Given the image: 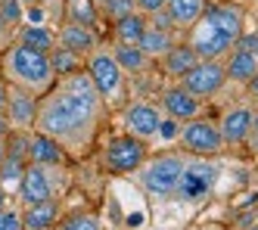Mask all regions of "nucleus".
<instances>
[{
	"instance_id": "nucleus-1",
	"label": "nucleus",
	"mask_w": 258,
	"mask_h": 230,
	"mask_svg": "<svg viewBox=\"0 0 258 230\" xmlns=\"http://www.w3.org/2000/svg\"><path fill=\"white\" fill-rule=\"evenodd\" d=\"M103 100L97 93H72L66 87H50L47 97L38 103V122H34V131L47 134V137L59 140L69 149L84 152L97 137L100 128V115H103Z\"/></svg>"
},
{
	"instance_id": "nucleus-2",
	"label": "nucleus",
	"mask_w": 258,
	"mask_h": 230,
	"mask_svg": "<svg viewBox=\"0 0 258 230\" xmlns=\"http://www.w3.org/2000/svg\"><path fill=\"white\" fill-rule=\"evenodd\" d=\"M243 10L236 4H215L206 7L202 16L196 19L193 34H190V47L196 50L199 60H221L227 56L236 44V37L243 34Z\"/></svg>"
},
{
	"instance_id": "nucleus-3",
	"label": "nucleus",
	"mask_w": 258,
	"mask_h": 230,
	"mask_svg": "<svg viewBox=\"0 0 258 230\" xmlns=\"http://www.w3.org/2000/svg\"><path fill=\"white\" fill-rule=\"evenodd\" d=\"M4 75L13 87H25L31 93H47L53 87V81H56L47 53H38L22 44H13L4 53Z\"/></svg>"
},
{
	"instance_id": "nucleus-4",
	"label": "nucleus",
	"mask_w": 258,
	"mask_h": 230,
	"mask_svg": "<svg viewBox=\"0 0 258 230\" xmlns=\"http://www.w3.org/2000/svg\"><path fill=\"white\" fill-rule=\"evenodd\" d=\"M84 72L90 75V81H94V87H97L103 103H109V106L124 103V97H127L124 78H127V75L118 69V63L112 60V53H109V50H94V53H90Z\"/></svg>"
},
{
	"instance_id": "nucleus-5",
	"label": "nucleus",
	"mask_w": 258,
	"mask_h": 230,
	"mask_svg": "<svg viewBox=\"0 0 258 230\" xmlns=\"http://www.w3.org/2000/svg\"><path fill=\"white\" fill-rule=\"evenodd\" d=\"M183 165L187 159L180 152H165V156H156L150 165H146L137 181L140 187L146 190L150 196H159V199H168L177 193V184H180V175H183Z\"/></svg>"
},
{
	"instance_id": "nucleus-6",
	"label": "nucleus",
	"mask_w": 258,
	"mask_h": 230,
	"mask_svg": "<svg viewBox=\"0 0 258 230\" xmlns=\"http://www.w3.org/2000/svg\"><path fill=\"white\" fill-rule=\"evenodd\" d=\"M62 175L56 171V165H38V162H28L25 165V175L19 181V199L25 205H34V202H47V199H56L62 193Z\"/></svg>"
},
{
	"instance_id": "nucleus-7",
	"label": "nucleus",
	"mask_w": 258,
	"mask_h": 230,
	"mask_svg": "<svg viewBox=\"0 0 258 230\" xmlns=\"http://www.w3.org/2000/svg\"><path fill=\"white\" fill-rule=\"evenodd\" d=\"M143 162H146V143L140 137H134V134L109 140V146L103 152V168L109 175H131Z\"/></svg>"
},
{
	"instance_id": "nucleus-8",
	"label": "nucleus",
	"mask_w": 258,
	"mask_h": 230,
	"mask_svg": "<svg viewBox=\"0 0 258 230\" xmlns=\"http://www.w3.org/2000/svg\"><path fill=\"white\" fill-rule=\"evenodd\" d=\"M177 137H180L183 149L193 152V156H199V159H212V156H218V152L227 146L224 137H221V131H218V125L206 122V119H190L180 128Z\"/></svg>"
},
{
	"instance_id": "nucleus-9",
	"label": "nucleus",
	"mask_w": 258,
	"mask_h": 230,
	"mask_svg": "<svg viewBox=\"0 0 258 230\" xmlns=\"http://www.w3.org/2000/svg\"><path fill=\"white\" fill-rule=\"evenodd\" d=\"M180 84L187 87L196 100H209V97H215V93L227 84L224 63H221V60H199V63L180 78Z\"/></svg>"
},
{
	"instance_id": "nucleus-10",
	"label": "nucleus",
	"mask_w": 258,
	"mask_h": 230,
	"mask_svg": "<svg viewBox=\"0 0 258 230\" xmlns=\"http://www.w3.org/2000/svg\"><path fill=\"white\" fill-rule=\"evenodd\" d=\"M215 181H218V165L215 162H206V159L187 162V165H183V175H180V184H177V193L174 196L187 199V202H199V199H206L215 190Z\"/></svg>"
},
{
	"instance_id": "nucleus-11",
	"label": "nucleus",
	"mask_w": 258,
	"mask_h": 230,
	"mask_svg": "<svg viewBox=\"0 0 258 230\" xmlns=\"http://www.w3.org/2000/svg\"><path fill=\"white\" fill-rule=\"evenodd\" d=\"M7 119L16 131H34L38 122V93L25 87H13L7 93Z\"/></svg>"
},
{
	"instance_id": "nucleus-12",
	"label": "nucleus",
	"mask_w": 258,
	"mask_h": 230,
	"mask_svg": "<svg viewBox=\"0 0 258 230\" xmlns=\"http://www.w3.org/2000/svg\"><path fill=\"white\" fill-rule=\"evenodd\" d=\"M159 125H162V112L153 103H131L124 109V128L140 140L159 137Z\"/></svg>"
},
{
	"instance_id": "nucleus-13",
	"label": "nucleus",
	"mask_w": 258,
	"mask_h": 230,
	"mask_svg": "<svg viewBox=\"0 0 258 230\" xmlns=\"http://www.w3.org/2000/svg\"><path fill=\"white\" fill-rule=\"evenodd\" d=\"M162 109L168 112V119L190 122V119H196V115H199L202 100H196L183 84H174V87H165L162 90Z\"/></svg>"
},
{
	"instance_id": "nucleus-14",
	"label": "nucleus",
	"mask_w": 258,
	"mask_h": 230,
	"mask_svg": "<svg viewBox=\"0 0 258 230\" xmlns=\"http://www.w3.org/2000/svg\"><path fill=\"white\" fill-rule=\"evenodd\" d=\"M252 125H255V112L246 109V106H236L221 119L218 131H221V137H224V143H243V140L252 137Z\"/></svg>"
},
{
	"instance_id": "nucleus-15",
	"label": "nucleus",
	"mask_w": 258,
	"mask_h": 230,
	"mask_svg": "<svg viewBox=\"0 0 258 230\" xmlns=\"http://www.w3.org/2000/svg\"><path fill=\"white\" fill-rule=\"evenodd\" d=\"M56 44L72 50V53H78V56H90L97 50V31L94 28H87V25H78V22H66L56 34Z\"/></svg>"
},
{
	"instance_id": "nucleus-16",
	"label": "nucleus",
	"mask_w": 258,
	"mask_h": 230,
	"mask_svg": "<svg viewBox=\"0 0 258 230\" xmlns=\"http://www.w3.org/2000/svg\"><path fill=\"white\" fill-rule=\"evenodd\" d=\"M28 162H38V165H62L66 162V146L59 140L47 137V134L34 131L31 134V143H28Z\"/></svg>"
},
{
	"instance_id": "nucleus-17",
	"label": "nucleus",
	"mask_w": 258,
	"mask_h": 230,
	"mask_svg": "<svg viewBox=\"0 0 258 230\" xmlns=\"http://www.w3.org/2000/svg\"><path fill=\"white\" fill-rule=\"evenodd\" d=\"M56 221H59V202L56 199L25 205V212H22L25 230H50V227H56Z\"/></svg>"
},
{
	"instance_id": "nucleus-18",
	"label": "nucleus",
	"mask_w": 258,
	"mask_h": 230,
	"mask_svg": "<svg viewBox=\"0 0 258 230\" xmlns=\"http://www.w3.org/2000/svg\"><path fill=\"white\" fill-rule=\"evenodd\" d=\"M109 53H112V60L118 63V69L124 75H143L146 69H150V63H153L137 44H121V41H115V47L109 50Z\"/></svg>"
},
{
	"instance_id": "nucleus-19",
	"label": "nucleus",
	"mask_w": 258,
	"mask_h": 230,
	"mask_svg": "<svg viewBox=\"0 0 258 230\" xmlns=\"http://www.w3.org/2000/svg\"><path fill=\"white\" fill-rule=\"evenodd\" d=\"M196 63H199V56L190 44H174L162 56V69H165V75H171V78H183Z\"/></svg>"
},
{
	"instance_id": "nucleus-20",
	"label": "nucleus",
	"mask_w": 258,
	"mask_h": 230,
	"mask_svg": "<svg viewBox=\"0 0 258 230\" xmlns=\"http://www.w3.org/2000/svg\"><path fill=\"white\" fill-rule=\"evenodd\" d=\"M165 13L174 22V28H193L196 19L206 10V0H165Z\"/></svg>"
},
{
	"instance_id": "nucleus-21",
	"label": "nucleus",
	"mask_w": 258,
	"mask_h": 230,
	"mask_svg": "<svg viewBox=\"0 0 258 230\" xmlns=\"http://www.w3.org/2000/svg\"><path fill=\"white\" fill-rule=\"evenodd\" d=\"M224 72H227V78L236 81V84H249L255 75H258V56L246 53V50H236L230 53V60L224 63Z\"/></svg>"
},
{
	"instance_id": "nucleus-22",
	"label": "nucleus",
	"mask_w": 258,
	"mask_h": 230,
	"mask_svg": "<svg viewBox=\"0 0 258 230\" xmlns=\"http://www.w3.org/2000/svg\"><path fill=\"white\" fill-rule=\"evenodd\" d=\"M137 47H140L146 56H150V60H162V56L174 47V34H171V31H162V28H153V25H146V31L140 34Z\"/></svg>"
},
{
	"instance_id": "nucleus-23",
	"label": "nucleus",
	"mask_w": 258,
	"mask_h": 230,
	"mask_svg": "<svg viewBox=\"0 0 258 230\" xmlns=\"http://www.w3.org/2000/svg\"><path fill=\"white\" fill-rule=\"evenodd\" d=\"M25 165H28L25 156H16V152L4 149V162H0V187L7 190V196L13 193V190H19V181L25 175Z\"/></svg>"
},
{
	"instance_id": "nucleus-24",
	"label": "nucleus",
	"mask_w": 258,
	"mask_h": 230,
	"mask_svg": "<svg viewBox=\"0 0 258 230\" xmlns=\"http://www.w3.org/2000/svg\"><path fill=\"white\" fill-rule=\"evenodd\" d=\"M16 44L31 47V50H38V53H50L53 47H56V34H53L47 25H25L19 31V41H16Z\"/></svg>"
},
{
	"instance_id": "nucleus-25",
	"label": "nucleus",
	"mask_w": 258,
	"mask_h": 230,
	"mask_svg": "<svg viewBox=\"0 0 258 230\" xmlns=\"http://www.w3.org/2000/svg\"><path fill=\"white\" fill-rule=\"evenodd\" d=\"M66 22H78L87 28H97L100 22V10L94 0H66Z\"/></svg>"
},
{
	"instance_id": "nucleus-26",
	"label": "nucleus",
	"mask_w": 258,
	"mask_h": 230,
	"mask_svg": "<svg viewBox=\"0 0 258 230\" xmlns=\"http://www.w3.org/2000/svg\"><path fill=\"white\" fill-rule=\"evenodd\" d=\"M143 31H146V16L134 10V13L121 16L118 22H115V41H121V44H137Z\"/></svg>"
},
{
	"instance_id": "nucleus-27",
	"label": "nucleus",
	"mask_w": 258,
	"mask_h": 230,
	"mask_svg": "<svg viewBox=\"0 0 258 230\" xmlns=\"http://www.w3.org/2000/svg\"><path fill=\"white\" fill-rule=\"evenodd\" d=\"M47 60H50V69H53V75H56V78H66V75L84 69V66H81L84 56L72 53V50H66V47H53V50L47 53Z\"/></svg>"
},
{
	"instance_id": "nucleus-28",
	"label": "nucleus",
	"mask_w": 258,
	"mask_h": 230,
	"mask_svg": "<svg viewBox=\"0 0 258 230\" xmlns=\"http://www.w3.org/2000/svg\"><path fill=\"white\" fill-rule=\"evenodd\" d=\"M97 10H103L109 19H112V22H118L121 16L134 13V10H137V4H134V0H100V7H97Z\"/></svg>"
},
{
	"instance_id": "nucleus-29",
	"label": "nucleus",
	"mask_w": 258,
	"mask_h": 230,
	"mask_svg": "<svg viewBox=\"0 0 258 230\" xmlns=\"http://www.w3.org/2000/svg\"><path fill=\"white\" fill-rule=\"evenodd\" d=\"M59 230H100V221L97 215H87V212H78V215H72L59 224Z\"/></svg>"
},
{
	"instance_id": "nucleus-30",
	"label": "nucleus",
	"mask_w": 258,
	"mask_h": 230,
	"mask_svg": "<svg viewBox=\"0 0 258 230\" xmlns=\"http://www.w3.org/2000/svg\"><path fill=\"white\" fill-rule=\"evenodd\" d=\"M0 230H25L22 227V212L13 205H4L0 208Z\"/></svg>"
},
{
	"instance_id": "nucleus-31",
	"label": "nucleus",
	"mask_w": 258,
	"mask_h": 230,
	"mask_svg": "<svg viewBox=\"0 0 258 230\" xmlns=\"http://www.w3.org/2000/svg\"><path fill=\"white\" fill-rule=\"evenodd\" d=\"M0 13L10 25H19L25 19V10H22V0H0Z\"/></svg>"
},
{
	"instance_id": "nucleus-32",
	"label": "nucleus",
	"mask_w": 258,
	"mask_h": 230,
	"mask_svg": "<svg viewBox=\"0 0 258 230\" xmlns=\"http://www.w3.org/2000/svg\"><path fill=\"white\" fill-rule=\"evenodd\" d=\"M236 50H246V53H252V56H258V34H239L236 37V44H233Z\"/></svg>"
},
{
	"instance_id": "nucleus-33",
	"label": "nucleus",
	"mask_w": 258,
	"mask_h": 230,
	"mask_svg": "<svg viewBox=\"0 0 258 230\" xmlns=\"http://www.w3.org/2000/svg\"><path fill=\"white\" fill-rule=\"evenodd\" d=\"M177 134H180V122H177V119H162V125H159V137L174 140Z\"/></svg>"
},
{
	"instance_id": "nucleus-34",
	"label": "nucleus",
	"mask_w": 258,
	"mask_h": 230,
	"mask_svg": "<svg viewBox=\"0 0 258 230\" xmlns=\"http://www.w3.org/2000/svg\"><path fill=\"white\" fill-rule=\"evenodd\" d=\"M134 4H137V13L150 16V13H156V10H162V7H165V0H134Z\"/></svg>"
},
{
	"instance_id": "nucleus-35",
	"label": "nucleus",
	"mask_w": 258,
	"mask_h": 230,
	"mask_svg": "<svg viewBox=\"0 0 258 230\" xmlns=\"http://www.w3.org/2000/svg\"><path fill=\"white\" fill-rule=\"evenodd\" d=\"M10 28H13V25H10L7 19H4V13H0V47L7 44V31H10Z\"/></svg>"
},
{
	"instance_id": "nucleus-36",
	"label": "nucleus",
	"mask_w": 258,
	"mask_h": 230,
	"mask_svg": "<svg viewBox=\"0 0 258 230\" xmlns=\"http://www.w3.org/2000/svg\"><path fill=\"white\" fill-rule=\"evenodd\" d=\"M7 93H10V87L0 81V112H7Z\"/></svg>"
},
{
	"instance_id": "nucleus-37",
	"label": "nucleus",
	"mask_w": 258,
	"mask_h": 230,
	"mask_svg": "<svg viewBox=\"0 0 258 230\" xmlns=\"http://www.w3.org/2000/svg\"><path fill=\"white\" fill-rule=\"evenodd\" d=\"M249 87H252V97H255V100H258V75H255V78H252V81H249Z\"/></svg>"
},
{
	"instance_id": "nucleus-38",
	"label": "nucleus",
	"mask_w": 258,
	"mask_h": 230,
	"mask_svg": "<svg viewBox=\"0 0 258 230\" xmlns=\"http://www.w3.org/2000/svg\"><path fill=\"white\" fill-rule=\"evenodd\" d=\"M140 221H143V215H131V218H127V224H131V227H140Z\"/></svg>"
},
{
	"instance_id": "nucleus-39",
	"label": "nucleus",
	"mask_w": 258,
	"mask_h": 230,
	"mask_svg": "<svg viewBox=\"0 0 258 230\" xmlns=\"http://www.w3.org/2000/svg\"><path fill=\"white\" fill-rule=\"evenodd\" d=\"M4 205H7V190L0 187V208H4Z\"/></svg>"
},
{
	"instance_id": "nucleus-40",
	"label": "nucleus",
	"mask_w": 258,
	"mask_h": 230,
	"mask_svg": "<svg viewBox=\"0 0 258 230\" xmlns=\"http://www.w3.org/2000/svg\"><path fill=\"white\" fill-rule=\"evenodd\" d=\"M4 149H7V146H4V137H0V162H4Z\"/></svg>"
},
{
	"instance_id": "nucleus-41",
	"label": "nucleus",
	"mask_w": 258,
	"mask_h": 230,
	"mask_svg": "<svg viewBox=\"0 0 258 230\" xmlns=\"http://www.w3.org/2000/svg\"><path fill=\"white\" fill-rule=\"evenodd\" d=\"M41 4H44V7H53V4H59V0H41Z\"/></svg>"
},
{
	"instance_id": "nucleus-42",
	"label": "nucleus",
	"mask_w": 258,
	"mask_h": 230,
	"mask_svg": "<svg viewBox=\"0 0 258 230\" xmlns=\"http://www.w3.org/2000/svg\"><path fill=\"white\" fill-rule=\"evenodd\" d=\"M252 230H258V227H252Z\"/></svg>"
}]
</instances>
